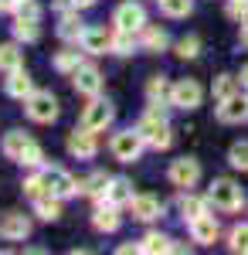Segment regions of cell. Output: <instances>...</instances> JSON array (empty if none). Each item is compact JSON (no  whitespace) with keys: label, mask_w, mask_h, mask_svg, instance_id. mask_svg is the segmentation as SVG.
<instances>
[{"label":"cell","mask_w":248,"mask_h":255,"mask_svg":"<svg viewBox=\"0 0 248 255\" xmlns=\"http://www.w3.org/2000/svg\"><path fill=\"white\" fill-rule=\"evenodd\" d=\"M136 133H139V136H143V143H146V146H153V150H167V146L173 143L170 126H167V116H153V113H146V116L139 119Z\"/></svg>","instance_id":"cell-1"},{"label":"cell","mask_w":248,"mask_h":255,"mask_svg":"<svg viewBox=\"0 0 248 255\" xmlns=\"http://www.w3.org/2000/svg\"><path fill=\"white\" fill-rule=\"evenodd\" d=\"M208 201H214V208H221V211H238L242 204H245V191L228 180V177H218L214 184H211V194Z\"/></svg>","instance_id":"cell-2"},{"label":"cell","mask_w":248,"mask_h":255,"mask_svg":"<svg viewBox=\"0 0 248 255\" xmlns=\"http://www.w3.org/2000/svg\"><path fill=\"white\" fill-rule=\"evenodd\" d=\"M41 177H44L48 194L58 197V201H65V197L75 194V191H82V180H75L72 174H65L61 167H44V170H41Z\"/></svg>","instance_id":"cell-3"},{"label":"cell","mask_w":248,"mask_h":255,"mask_svg":"<svg viewBox=\"0 0 248 255\" xmlns=\"http://www.w3.org/2000/svg\"><path fill=\"white\" fill-rule=\"evenodd\" d=\"M143 136L136 133V129H123V133H116L113 139H109V150H113L116 160H123V163H133L139 153H143Z\"/></svg>","instance_id":"cell-4"},{"label":"cell","mask_w":248,"mask_h":255,"mask_svg":"<svg viewBox=\"0 0 248 255\" xmlns=\"http://www.w3.org/2000/svg\"><path fill=\"white\" fill-rule=\"evenodd\" d=\"M24 109H27V116L34 119V123H55L58 119V99L51 92H31V96L24 99Z\"/></svg>","instance_id":"cell-5"},{"label":"cell","mask_w":248,"mask_h":255,"mask_svg":"<svg viewBox=\"0 0 248 255\" xmlns=\"http://www.w3.org/2000/svg\"><path fill=\"white\" fill-rule=\"evenodd\" d=\"M201 99H204V89L194 79H180L170 85V106H177V109H197Z\"/></svg>","instance_id":"cell-6"},{"label":"cell","mask_w":248,"mask_h":255,"mask_svg":"<svg viewBox=\"0 0 248 255\" xmlns=\"http://www.w3.org/2000/svg\"><path fill=\"white\" fill-rule=\"evenodd\" d=\"M113 116H116L113 102H109V99H96V96H92V102H89L85 113H82V126H89L92 133H99V129H106V126L113 123Z\"/></svg>","instance_id":"cell-7"},{"label":"cell","mask_w":248,"mask_h":255,"mask_svg":"<svg viewBox=\"0 0 248 255\" xmlns=\"http://www.w3.org/2000/svg\"><path fill=\"white\" fill-rule=\"evenodd\" d=\"M113 24L123 27V31H143V27H146V10H143L139 3H133V0H126V3L116 7Z\"/></svg>","instance_id":"cell-8"},{"label":"cell","mask_w":248,"mask_h":255,"mask_svg":"<svg viewBox=\"0 0 248 255\" xmlns=\"http://www.w3.org/2000/svg\"><path fill=\"white\" fill-rule=\"evenodd\" d=\"M170 180L173 187H194L197 180H201V163L194 157H180L170 163Z\"/></svg>","instance_id":"cell-9"},{"label":"cell","mask_w":248,"mask_h":255,"mask_svg":"<svg viewBox=\"0 0 248 255\" xmlns=\"http://www.w3.org/2000/svg\"><path fill=\"white\" fill-rule=\"evenodd\" d=\"M99 143H96V133L89 129V126H78V129H72V136H68V153L78 160H89L96 157Z\"/></svg>","instance_id":"cell-10"},{"label":"cell","mask_w":248,"mask_h":255,"mask_svg":"<svg viewBox=\"0 0 248 255\" xmlns=\"http://www.w3.org/2000/svg\"><path fill=\"white\" fill-rule=\"evenodd\" d=\"M27 235H31V221L20 215V211H7V215L0 218V238H7V242H24Z\"/></svg>","instance_id":"cell-11"},{"label":"cell","mask_w":248,"mask_h":255,"mask_svg":"<svg viewBox=\"0 0 248 255\" xmlns=\"http://www.w3.org/2000/svg\"><path fill=\"white\" fill-rule=\"evenodd\" d=\"M82 51H89V55H106V51H113V34L106 31V27H85L82 31Z\"/></svg>","instance_id":"cell-12"},{"label":"cell","mask_w":248,"mask_h":255,"mask_svg":"<svg viewBox=\"0 0 248 255\" xmlns=\"http://www.w3.org/2000/svg\"><path fill=\"white\" fill-rule=\"evenodd\" d=\"M218 119L221 123H245L248 119V96H235L225 99V102H218Z\"/></svg>","instance_id":"cell-13"},{"label":"cell","mask_w":248,"mask_h":255,"mask_svg":"<svg viewBox=\"0 0 248 255\" xmlns=\"http://www.w3.org/2000/svg\"><path fill=\"white\" fill-rule=\"evenodd\" d=\"M72 82H75V89L82 96H99V89H102V75L92 65H78L75 72H72Z\"/></svg>","instance_id":"cell-14"},{"label":"cell","mask_w":248,"mask_h":255,"mask_svg":"<svg viewBox=\"0 0 248 255\" xmlns=\"http://www.w3.org/2000/svg\"><path fill=\"white\" fill-rule=\"evenodd\" d=\"M129 208H133L136 221H153V218L163 215V204H160L153 194H136L133 201H129Z\"/></svg>","instance_id":"cell-15"},{"label":"cell","mask_w":248,"mask_h":255,"mask_svg":"<svg viewBox=\"0 0 248 255\" xmlns=\"http://www.w3.org/2000/svg\"><path fill=\"white\" fill-rule=\"evenodd\" d=\"M3 89H7L10 99H20V102H24V99L34 92V82H31V75H27L24 68H14V72H7V85H3Z\"/></svg>","instance_id":"cell-16"},{"label":"cell","mask_w":248,"mask_h":255,"mask_svg":"<svg viewBox=\"0 0 248 255\" xmlns=\"http://www.w3.org/2000/svg\"><path fill=\"white\" fill-rule=\"evenodd\" d=\"M218 235H221V228L211 215H201L197 221H191V238L197 245H211V242H218Z\"/></svg>","instance_id":"cell-17"},{"label":"cell","mask_w":248,"mask_h":255,"mask_svg":"<svg viewBox=\"0 0 248 255\" xmlns=\"http://www.w3.org/2000/svg\"><path fill=\"white\" fill-rule=\"evenodd\" d=\"M133 197H136L133 194V184H129L126 177H113V180H109V191H106V201H109V204L119 208V204H129Z\"/></svg>","instance_id":"cell-18"},{"label":"cell","mask_w":248,"mask_h":255,"mask_svg":"<svg viewBox=\"0 0 248 255\" xmlns=\"http://www.w3.org/2000/svg\"><path fill=\"white\" fill-rule=\"evenodd\" d=\"M27 143H31V136H27L24 129H14V133H7V136H3L0 150H3V157H7V160H14V163H17V157L24 153V146H27Z\"/></svg>","instance_id":"cell-19"},{"label":"cell","mask_w":248,"mask_h":255,"mask_svg":"<svg viewBox=\"0 0 248 255\" xmlns=\"http://www.w3.org/2000/svg\"><path fill=\"white\" fill-rule=\"evenodd\" d=\"M92 225H96V232H116L119 228V215H116V204H106V208H99L96 215H92Z\"/></svg>","instance_id":"cell-20"},{"label":"cell","mask_w":248,"mask_h":255,"mask_svg":"<svg viewBox=\"0 0 248 255\" xmlns=\"http://www.w3.org/2000/svg\"><path fill=\"white\" fill-rule=\"evenodd\" d=\"M167 44H170V38H167V31L163 27H143V48L146 51H167Z\"/></svg>","instance_id":"cell-21"},{"label":"cell","mask_w":248,"mask_h":255,"mask_svg":"<svg viewBox=\"0 0 248 255\" xmlns=\"http://www.w3.org/2000/svg\"><path fill=\"white\" fill-rule=\"evenodd\" d=\"M180 211H184V221H197L201 215H208V201L187 194V197H180Z\"/></svg>","instance_id":"cell-22"},{"label":"cell","mask_w":248,"mask_h":255,"mask_svg":"<svg viewBox=\"0 0 248 255\" xmlns=\"http://www.w3.org/2000/svg\"><path fill=\"white\" fill-rule=\"evenodd\" d=\"M109 180H113V177L99 170V174H92V177H85V180H82V191H85L89 197H106V191H109Z\"/></svg>","instance_id":"cell-23"},{"label":"cell","mask_w":248,"mask_h":255,"mask_svg":"<svg viewBox=\"0 0 248 255\" xmlns=\"http://www.w3.org/2000/svg\"><path fill=\"white\" fill-rule=\"evenodd\" d=\"M238 85H242V82L235 79V75H218V79H214V89H211V92H214V102L231 99L235 92H238Z\"/></svg>","instance_id":"cell-24"},{"label":"cell","mask_w":248,"mask_h":255,"mask_svg":"<svg viewBox=\"0 0 248 255\" xmlns=\"http://www.w3.org/2000/svg\"><path fill=\"white\" fill-rule=\"evenodd\" d=\"M34 211H38L41 221H58L61 218V204H58V197H41V201H34Z\"/></svg>","instance_id":"cell-25"},{"label":"cell","mask_w":248,"mask_h":255,"mask_svg":"<svg viewBox=\"0 0 248 255\" xmlns=\"http://www.w3.org/2000/svg\"><path fill=\"white\" fill-rule=\"evenodd\" d=\"M82 31H85V27H82L78 14H65L61 24H58V34H61L65 41H78V38H82Z\"/></svg>","instance_id":"cell-26"},{"label":"cell","mask_w":248,"mask_h":255,"mask_svg":"<svg viewBox=\"0 0 248 255\" xmlns=\"http://www.w3.org/2000/svg\"><path fill=\"white\" fill-rule=\"evenodd\" d=\"M133 48H136V31H123V27H116L113 51H116V55H133Z\"/></svg>","instance_id":"cell-27"},{"label":"cell","mask_w":248,"mask_h":255,"mask_svg":"<svg viewBox=\"0 0 248 255\" xmlns=\"http://www.w3.org/2000/svg\"><path fill=\"white\" fill-rule=\"evenodd\" d=\"M146 99L150 102H163V99H170V82L163 79V75H153L146 82Z\"/></svg>","instance_id":"cell-28"},{"label":"cell","mask_w":248,"mask_h":255,"mask_svg":"<svg viewBox=\"0 0 248 255\" xmlns=\"http://www.w3.org/2000/svg\"><path fill=\"white\" fill-rule=\"evenodd\" d=\"M20 61H24V55H20L17 44H0V68H3V72L20 68Z\"/></svg>","instance_id":"cell-29"},{"label":"cell","mask_w":248,"mask_h":255,"mask_svg":"<svg viewBox=\"0 0 248 255\" xmlns=\"http://www.w3.org/2000/svg\"><path fill=\"white\" fill-rule=\"evenodd\" d=\"M38 34H41L38 20H27V17L14 20V38H17V41H38Z\"/></svg>","instance_id":"cell-30"},{"label":"cell","mask_w":248,"mask_h":255,"mask_svg":"<svg viewBox=\"0 0 248 255\" xmlns=\"http://www.w3.org/2000/svg\"><path fill=\"white\" fill-rule=\"evenodd\" d=\"M173 249H177V245H173L170 238L167 235H146L143 238V245H139V252H173Z\"/></svg>","instance_id":"cell-31"},{"label":"cell","mask_w":248,"mask_h":255,"mask_svg":"<svg viewBox=\"0 0 248 255\" xmlns=\"http://www.w3.org/2000/svg\"><path fill=\"white\" fill-rule=\"evenodd\" d=\"M17 163H20V167H41V163H44V150L31 139V143L24 146V153L17 157Z\"/></svg>","instance_id":"cell-32"},{"label":"cell","mask_w":248,"mask_h":255,"mask_svg":"<svg viewBox=\"0 0 248 255\" xmlns=\"http://www.w3.org/2000/svg\"><path fill=\"white\" fill-rule=\"evenodd\" d=\"M228 163L235 167V170H248V139L235 143V146L228 150Z\"/></svg>","instance_id":"cell-33"},{"label":"cell","mask_w":248,"mask_h":255,"mask_svg":"<svg viewBox=\"0 0 248 255\" xmlns=\"http://www.w3.org/2000/svg\"><path fill=\"white\" fill-rule=\"evenodd\" d=\"M191 0H160V10L167 14V17H187L191 14Z\"/></svg>","instance_id":"cell-34"},{"label":"cell","mask_w":248,"mask_h":255,"mask_svg":"<svg viewBox=\"0 0 248 255\" xmlns=\"http://www.w3.org/2000/svg\"><path fill=\"white\" fill-rule=\"evenodd\" d=\"M228 249L231 252H248V225H235V228H231Z\"/></svg>","instance_id":"cell-35"},{"label":"cell","mask_w":248,"mask_h":255,"mask_svg":"<svg viewBox=\"0 0 248 255\" xmlns=\"http://www.w3.org/2000/svg\"><path fill=\"white\" fill-rule=\"evenodd\" d=\"M197 55H201V38H194V34H191V38L177 41V58L187 61V58H197Z\"/></svg>","instance_id":"cell-36"},{"label":"cell","mask_w":248,"mask_h":255,"mask_svg":"<svg viewBox=\"0 0 248 255\" xmlns=\"http://www.w3.org/2000/svg\"><path fill=\"white\" fill-rule=\"evenodd\" d=\"M24 194L31 197V201H41V197H48V187H44V177H41V174L27 177V180H24Z\"/></svg>","instance_id":"cell-37"},{"label":"cell","mask_w":248,"mask_h":255,"mask_svg":"<svg viewBox=\"0 0 248 255\" xmlns=\"http://www.w3.org/2000/svg\"><path fill=\"white\" fill-rule=\"evenodd\" d=\"M78 65H82L78 51H58V55H55V68H58V72H75Z\"/></svg>","instance_id":"cell-38"},{"label":"cell","mask_w":248,"mask_h":255,"mask_svg":"<svg viewBox=\"0 0 248 255\" xmlns=\"http://www.w3.org/2000/svg\"><path fill=\"white\" fill-rule=\"evenodd\" d=\"M14 14H17V17H27V20H41V3L38 0H20Z\"/></svg>","instance_id":"cell-39"},{"label":"cell","mask_w":248,"mask_h":255,"mask_svg":"<svg viewBox=\"0 0 248 255\" xmlns=\"http://www.w3.org/2000/svg\"><path fill=\"white\" fill-rule=\"evenodd\" d=\"M228 14L235 20H248V0H231V3H228Z\"/></svg>","instance_id":"cell-40"},{"label":"cell","mask_w":248,"mask_h":255,"mask_svg":"<svg viewBox=\"0 0 248 255\" xmlns=\"http://www.w3.org/2000/svg\"><path fill=\"white\" fill-rule=\"evenodd\" d=\"M20 0H0V14H14Z\"/></svg>","instance_id":"cell-41"},{"label":"cell","mask_w":248,"mask_h":255,"mask_svg":"<svg viewBox=\"0 0 248 255\" xmlns=\"http://www.w3.org/2000/svg\"><path fill=\"white\" fill-rule=\"evenodd\" d=\"M238 82H242V89H248V65L242 68V75H238Z\"/></svg>","instance_id":"cell-42"},{"label":"cell","mask_w":248,"mask_h":255,"mask_svg":"<svg viewBox=\"0 0 248 255\" xmlns=\"http://www.w3.org/2000/svg\"><path fill=\"white\" fill-rule=\"evenodd\" d=\"M242 44H245V48H248V20H245V24H242Z\"/></svg>","instance_id":"cell-43"},{"label":"cell","mask_w":248,"mask_h":255,"mask_svg":"<svg viewBox=\"0 0 248 255\" xmlns=\"http://www.w3.org/2000/svg\"><path fill=\"white\" fill-rule=\"evenodd\" d=\"M96 0H75V7H92Z\"/></svg>","instance_id":"cell-44"}]
</instances>
